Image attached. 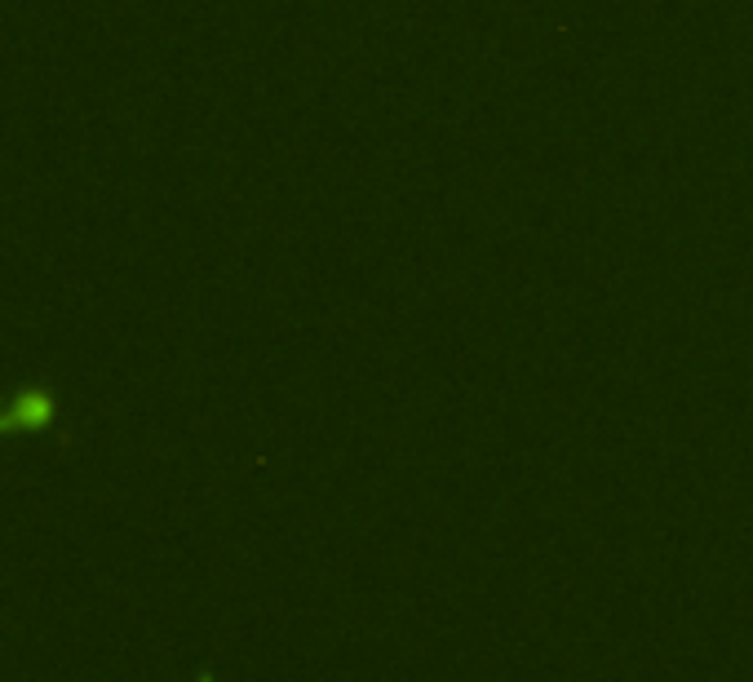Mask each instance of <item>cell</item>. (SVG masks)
Returning <instances> with one entry per match:
<instances>
[{
	"label": "cell",
	"instance_id": "6da1fadb",
	"mask_svg": "<svg viewBox=\"0 0 753 682\" xmlns=\"http://www.w3.org/2000/svg\"><path fill=\"white\" fill-rule=\"evenodd\" d=\"M67 435L59 413V391L50 382H23L0 395V439L10 435Z\"/></svg>",
	"mask_w": 753,
	"mask_h": 682
}]
</instances>
